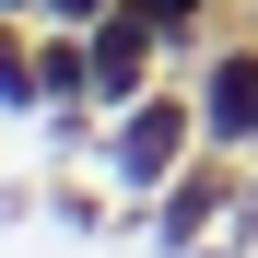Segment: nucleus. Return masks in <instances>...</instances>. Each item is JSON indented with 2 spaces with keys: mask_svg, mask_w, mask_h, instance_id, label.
I'll use <instances>...</instances> for the list:
<instances>
[{
  "mask_svg": "<svg viewBox=\"0 0 258 258\" xmlns=\"http://www.w3.org/2000/svg\"><path fill=\"white\" fill-rule=\"evenodd\" d=\"M188 153H200V94H164V82H153L141 106H117V117H106V141H94L106 188H117L129 211H153L164 188H176V164H188Z\"/></svg>",
  "mask_w": 258,
  "mask_h": 258,
  "instance_id": "1",
  "label": "nucleus"
},
{
  "mask_svg": "<svg viewBox=\"0 0 258 258\" xmlns=\"http://www.w3.org/2000/svg\"><path fill=\"white\" fill-rule=\"evenodd\" d=\"M117 12H141V24L164 35V59H188L200 35H211V12H223V0H117Z\"/></svg>",
  "mask_w": 258,
  "mask_h": 258,
  "instance_id": "5",
  "label": "nucleus"
},
{
  "mask_svg": "<svg viewBox=\"0 0 258 258\" xmlns=\"http://www.w3.org/2000/svg\"><path fill=\"white\" fill-rule=\"evenodd\" d=\"M94 12H117V0H35V24H94Z\"/></svg>",
  "mask_w": 258,
  "mask_h": 258,
  "instance_id": "6",
  "label": "nucleus"
},
{
  "mask_svg": "<svg viewBox=\"0 0 258 258\" xmlns=\"http://www.w3.org/2000/svg\"><path fill=\"white\" fill-rule=\"evenodd\" d=\"M141 223H153V246H164V258H188L211 223H235V176H223V153L200 141V153L176 164V188H164V200L141 211Z\"/></svg>",
  "mask_w": 258,
  "mask_h": 258,
  "instance_id": "2",
  "label": "nucleus"
},
{
  "mask_svg": "<svg viewBox=\"0 0 258 258\" xmlns=\"http://www.w3.org/2000/svg\"><path fill=\"white\" fill-rule=\"evenodd\" d=\"M200 141L211 153H258V35L200 59Z\"/></svg>",
  "mask_w": 258,
  "mask_h": 258,
  "instance_id": "3",
  "label": "nucleus"
},
{
  "mask_svg": "<svg viewBox=\"0 0 258 258\" xmlns=\"http://www.w3.org/2000/svg\"><path fill=\"white\" fill-rule=\"evenodd\" d=\"M47 106V82H35V24L0 12V117H35Z\"/></svg>",
  "mask_w": 258,
  "mask_h": 258,
  "instance_id": "4",
  "label": "nucleus"
}]
</instances>
